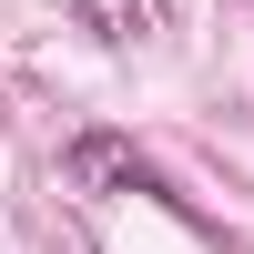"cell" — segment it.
Listing matches in <instances>:
<instances>
[{
	"label": "cell",
	"mask_w": 254,
	"mask_h": 254,
	"mask_svg": "<svg viewBox=\"0 0 254 254\" xmlns=\"http://www.w3.org/2000/svg\"><path fill=\"white\" fill-rule=\"evenodd\" d=\"M61 173H71V183H122V193H163V173H153V163H142L122 132H71Z\"/></svg>",
	"instance_id": "1"
}]
</instances>
